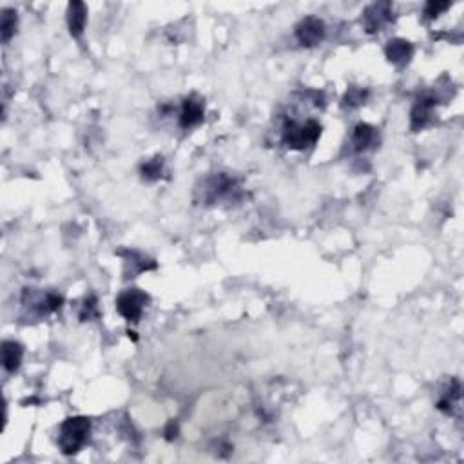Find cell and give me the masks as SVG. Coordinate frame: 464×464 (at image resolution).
I'll return each mask as SVG.
<instances>
[{
    "label": "cell",
    "mask_w": 464,
    "mask_h": 464,
    "mask_svg": "<svg viewBox=\"0 0 464 464\" xmlns=\"http://www.w3.org/2000/svg\"><path fill=\"white\" fill-rule=\"evenodd\" d=\"M89 430H91V421L82 415L67 417L60 424V435H58V446L66 455L78 454L83 448V444L88 443Z\"/></svg>",
    "instance_id": "obj_1"
},
{
    "label": "cell",
    "mask_w": 464,
    "mask_h": 464,
    "mask_svg": "<svg viewBox=\"0 0 464 464\" xmlns=\"http://www.w3.org/2000/svg\"><path fill=\"white\" fill-rule=\"evenodd\" d=\"M321 136V125L315 120H307L303 124L287 120L283 125V142L289 149L303 151L314 145Z\"/></svg>",
    "instance_id": "obj_2"
},
{
    "label": "cell",
    "mask_w": 464,
    "mask_h": 464,
    "mask_svg": "<svg viewBox=\"0 0 464 464\" xmlns=\"http://www.w3.org/2000/svg\"><path fill=\"white\" fill-rule=\"evenodd\" d=\"M149 301L151 298L145 294L144 290L127 289L116 299V310H118V314L124 320L136 323L144 314L145 307L149 305Z\"/></svg>",
    "instance_id": "obj_3"
},
{
    "label": "cell",
    "mask_w": 464,
    "mask_h": 464,
    "mask_svg": "<svg viewBox=\"0 0 464 464\" xmlns=\"http://www.w3.org/2000/svg\"><path fill=\"white\" fill-rule=\"evenodd\" d=\"M325 22L318 16H305L303 21L296 26V38L305 47H314L321 44L325 38Z\"/></svg>",
    "instance_id": "obj_4"
},
{
    "label": "cell",
    "mask_w": 464,
    "mask_h": 464,
    "mask_svg": "<svg viewBox=\"0 0 464 464\" xmlns=\"http://www.w3.org/2000/svg\"><path fill=\"white\" fill-rule=\"evenodd\" d=\"M390 21H392V5L388 4V2H379V4L368 5L361 18L366 33L381 31V27Z\"/></svg>",
    "instance_id": "obj_5"
},
{
    "label": "cell",
    "mask_w": 464,
    "mask_h": 464,
    "mask_svg": "<svg viewBox=\"0 0 464 464\" xmlns=\"http://www.w3.org/2000/svg\"><path fill=\"white\" fill-rule=\"evenodd\" d=\"M437 105V99L432 94H424L415 102L410 113V125L412 131H421L433 122V109Z\"/></svg>",
    "instance_id": "obj_6"
},
{
    "label": "cell",
    "mask_w": 464,
    "mask_h": 464,
    "mask_svg": "<svg viewBox=\"0 0 464 464\" xmlns=\"http://www.w3.org/2000/svg\"><path fill=\"white\" fill-rule=\"evenodd\" d=\"M203 114H205V103L203 100L196 96H189L183 100L180 111V127L183 129H192L203 122Z\"/></svg>",
    "instance_id": "obj_7"
},
{
    "label": "cell",
    "mask_w": 464,
    "mask_h": 464,
    "mask_svg": "<svg viewBox=\"0 0 464 464\" xmlns=\"http://www.w3.org/2000/svg\"><path fill=\"white\" fill-rule=\"evenodd\" d=\"M385 55L388 62H392L394 66H404L413 57V46L404 38H394L385 47Z\"/></svg>",
    "instance_id": "obj_8"
},
{
    "label": "cell",
    "mask_w": 464,
    "mask_h": 464,
    "mask_svg": "<svg viewBox=\"0 0 464 464\" xmlns=\"http://www.w3.org/2000/svg\"><path fill=\"white\" fill-rule=\"evenodd\" d=\"M88 24V8L83 2H71L67 5V27L75 38H80Z\"/></svg>",
    "instance_id": "obj_9"
},
{
    "label": "cell",
    "mask_w": 464,
    "mask_h": 464,
    "mask_svg": "<svg viewBox=\"0 0 464 464\" xmlns=\"http://www.w3.org/2000/svg\"><path fill=\"white\" fill-rule=\"evenodd\" d=\"M203 191H205V201H216L234 191V180L225 175H218L207 181Z\"/></svg>",
    "instance_id": "obj_10"
},
{
    "label": "cell",
    "mask_w": 464,
    "mask_h": 464,
    "mask_svg": "<svg viewBox=\"0 0 464 464\" xmlns=\"http://www.w3.org/2000/svg\"><path fill=\"white\" fill-rule=\"evenodd\" d=\"M24 357V346L16 341H4L2 345V365L8 372L18 370Z\"/></svg>",
    "instance_id": "obj_11"
},
{
    "label": "cell",
    "mask_w": 464,
    "mask_h": 464,
    "mask_svg": "<svg viewBox=\"0 0 464 464\" xmlns=\"http://www.w3.org/2000/svg\"><path fill=\"white\" fill-rule=\"evenodd\" d=\"M376 127H372L370 124H357L354 127V133H352V145H354V151L356 153H363L370 145H374L376 142Z\"/></svg>",
    "instance_id": "obj_12"
},
{
    "label": "cell",
    "mask_w": 464,
    "mask_h": 464,
    "mask_svg": "<svg viewBox=\"0 0 464 464\" xmlns=\"http://www.w3.org/2000/svg\"><path fill=\"white\" fill-rule=\"evenodd\" d=\"M461 401V385L459 381H454L450 385V388L446 390L443 398L439 399L437 408L444 413H454V408L459 404Z\"/></svg>",
    "instance_id": "obj_13"
},
{
    "label": "cell",
    "mask_w": 464,
    "mask_h": 464,
    "mask_svg": "<svg viewBox=\"0 0 464 464\" xmlns=\"http://www.w3.org/2000/svg\"><path fill=\"white\" fill-rule=\"evenodd\" d=\"M16 29V11L4 10L2 11V22H0V33H2V42L8 44L11 36L15 35Z\"/></svg>",
    "instance_id": "obj_14"
},
{
    "label": "cell",
    "mask_w": 464,
    "mask_h": 464,
    "mask_svg": "<svg viewBox=\"0 0 464 464\" xmlns=\"http://www.w3.org/2000/svg\"><path fill=\"white\" fill-rule=\"evenodd\" d=\"M366 99H368V91L366 89L350 88L345 93V96H343V103L341 105L345 109H356L359 105H363Z\"/></svg>",
    "instance_id": "obj_15"
},
{
    "label": "cell",
    "mask_w": 464,
    "mask_h": 464,
    "mask_svg": "<svg viewBox=\"0 0 464 464\" xmlns=\"http://www.w3.org/2000/svg\"><path fill=\"white\" fill-rule=\"evenodd\" d=\"M162 170H164V160H162V156H156L153 160H147L142 166V175H144L145 180L155 181L158 180L162 176Z\"/></svg>",
    "instance_id": "obj_16"
},
{
    "label": "cell",
    "mask_w": 464,
    "mask_h": 464,
    "mask_svg": "<svg viewBox=\"0 0 464 464\" xmlns=\"http://www.w3.org/2000/svg\"><path fill=\"white\" fill-rule=\"evenodd\" d=\"M450 2H428V4L424 5V16L433 21V18H437L443 11H446L450 8Z\"/></svg>",
    "instance_id": "obj_17"
},
{
    "label": "cell",
    "mask_w": 464,
    "mask_h": 464,
    "mask_svg": "<svg viewBox=\"0 0 464 464\" xmlns=\"http://www.w3.org/2000/svg\"><path fill=\"white\" fill-rule=\"evenodd\" d=\"M99 315V310H96V299L89 298L86 299V303L82 307V312H80V320L88 321L91 318H96Z\"/></svg>",
    "instance_id": "obj_18"
},
{
    "label": "cell",
    "mask_w": 464,
    "mask_h": 464,
    "mask_svg": "<svg viewBox=\"0 0 464 464\" xmlns=\"http://www.w3.org/2000/svg\"><path fill=\"white\" fill-rule=\"evenodd\" d=\"M166 437L169 439V441H172V439L178 437V424H176L175 421H169V423H167Z\"/></svg>",
    "instance_id": "obj_19"
}]
</instances>
